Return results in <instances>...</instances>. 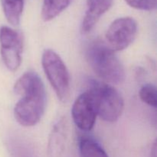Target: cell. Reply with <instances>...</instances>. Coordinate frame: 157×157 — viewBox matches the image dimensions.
<instances>
[{
    "label": "cell",
    "instance_id": "6da1fadb",
    "mask_svg": "<svg viewBox=\"0 0 157 157\" xmlns=\"http://www.w3.org/2000/svg\"><path fill=\"white\" fill-rule=\"evenodd\" d=\"M14 92L20 97L14 107L15 121L22 127L35 126L46 107L47 95L42 80L35 72H25L15 83Z\"/></svg>",
    "mask_w": 157,
    "mask_h": 157
},
{
    "label": "cell",
    "instance_id": "7a4b0ae2",
    "mask_svg": "<svg viewBox=\"0 0 157 157\" xmlns=\"http://www.w3.org/2000/svg\"><path fill=\"white\" fill-rule=\"evenodd\" d=\"M86 59L95 75L110 85L122 84L125 70L121 61L105 41L95 39L87 45Z\"/></svg>",
    "mask_w": 157,
    "mask_h": 157
},
{
    "label": "cell",
    "instance_id": "3957f363",
    "mask_svg": "<svg viewBox=\"0 0 157 157\" xmlns=\"http://www.w3.org/2000/svg\"><path fill=\"white\" fill-rule=\"evenodd\" d=\"M87 90L93 98L98 116L106 122L117 121L124 108V101L119 91L113 85L98 81H94Z\"/></svg>",
    "mask_w": 157,
    "mask_h": 157
},
{
    "label": "cell",
    "instance_id": "277c9868",
    "mask_svg": "<svg viewBox=\"0 0 157 157\" xmlns=\"http://www.w3.org/2000/svg\"><path fill=\"white\" fill-rule=\"evenodd\" d=\"M41 64L58 99L62 103H67L71 96V77L66 64L52 49L44 51Z\"/></svg>",
    "mask_w": 157,
    "mask_h": 157
},
{
    "label": "cell",
    "instance_id": "5b68a950",
    "mask_svg": "<svg viewBox=\"0 0 157 157\" xmlns=\"http://www.w3.org/2000/svg\"><path fill=\"white\" fill-rule=\"evenodd\" d=\"M138 25L132 17L115 19L107 29L105 42L113 52H121L128 48L136 38Z\"/></svg>",
    "mask_w": 157,
    "mask_h": 157
},
{
    "label": "cell",
    "instance_id": "8992f818",
    "mask_svg": "<svg viewBox=\"0 0 157 157\" xmlns=\"http://www.w3.org/2000/svg\"><path fill=\"white\" fill-rule=\"evenodd\" d=\"M23 38L15 29L6 25L0 28V53L8 70L15 72L21 63Z\"/></svg>",
    "mask_w": 157,
    "mask_h": 157
},
{
    "label": "cell",
    "instance_id": "52a82bcc",
    "mask_svg": "<svg viewBox=\"0 0 157 157\" xmlns=\"http://www.w3.org/2000/svg\"><path fill=\"white\" fill-rule=\"evenodd\" d=\"M71 117L76 127L81 131L88 132L94 128L98 114L88 90L81 93L76 98L72 105Z\"/></svg>",
    "mask_w": 157,
    "mask_h": 157
},
{
    "label": "cell",
    "instance_id": "ba28073f",
    "mask_svg": "<svg viewBox=\"0 0 157 157\" xmlns=\"http://www.w3.org/2000/svg\"><path fill=\"white\" fill-rule=\"evenodd\" d=\"M113 0H87V10L81 23L82 34L91 32L103 15L113 6Z\"/></svg>",
    "mask_w": 157,
    "mask_h": 157
},
{
    "label": "cell",
    "instance_id": "9c48e42d",
    "mask_svg": "<svg viewBox=\"0 0 157 157\" xmlns=\"http://www.w3.org/2000/svg\"><path fill=\"white\" fill-rule=\"evenodd\" d=\"M68 134V123L66 117H62L52 128L48 144V157H61L65 148Z\"/></svg>",
    "mask_w": 157,
    "mask_h": 157
},
{
    "label": "cell",
    "instance_id": "30bf717a",
    "mask_svg": "<svg viewBox=\"0 0 157 157\" xmlns=\"http://www.w3.org/2000/svg\"><path fill=\"white\" fill-rule=\"evenodd\" d=\"M25 0H1L5 17L9 24L18 26L24 9Z\"/></svg>",
    "mask_w": 157,
    "mask_h": 157
},
{
    "label": "cell",
    "instance_id": "8fae6325",
    "mask_svg": "<svg viewBox=\"0 0 157 157\" xmlns=\"http://www.w3.org/2000/svg\"><path fill=\"white\" fill-rule=\"evenodd\" d=\"M78 150L81 157H109L98 141L87 136L80 137Z\"/></svg>",
    "mask_w": 157,
    "mask_h": 157
},
{
    "label": "cell",
    "instance_id": "7c38bea8",
    "mask_svg": "<svg viewBox=\"0 0 157 157\" xmlns=\"http://www.w3.org/2000/svg\"><path fill=\"white\" fill-rule=\"evenodd\" d=\"M74 0H43L41 18L44 21H52L64 12Z\"/></svg>",
    "mask_w": 157,
    "mask_h": 157
},
{
    "label": "cell",
    "instance_id": "4fadbf2b",
    "mask_svg": "<svg viewBox=\"0 0 157 157\" xmlns=\"http://www.w3.org/2000/svg\"><path fill=\"white\" fill-rule=\"evenodd\" d=\"M139 96L144 104L156 108L157 106V90L156 86L152 84H146L141 87Z\"/></svg>",
    "mask_w": 157,
    "mask_h": 157
},
{
    "label": "cell",
    "instance_id": "5bb4252c",
    "mask_svg": "<svg viewBox=\"0 0 157 157\" xmlns=\"http://www.w3.org/2000/svg\"><path fill=\"white\" fill-rule=\"evenodd\" d=\"M128 6L135 9L153 11L156 9L157 0H124Z\"/></svg>",
    "mask_w": 157,
    "mask_h": 157
},
{
    "label": "cell",
    "instance_id": "9a60e30c",
    "mask_svg": "<svg viewBox=\"0 0 157 157\" xmlns=\"http://www.w3.org/2000/svg\"><path fill=\"white\" fill-rule=\"evenodd\" d=\"M150 157H156V143L154 141L153 146H152L151 150H150Z\"/></svg>",
    "mask_w": 157,
    "mask_h": 157
}]
</instances>
